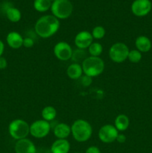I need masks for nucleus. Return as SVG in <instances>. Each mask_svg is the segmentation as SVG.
Returning a JSON list of instances; mask_svg holds the SVG:
<instances>
[{
    "instance_id": "20",
    "label": "nucleus",
    "mask_w": 152,
    "mask_h": 153,
    "mask_svg": "<svg viewBox=\"0 0 152 153\" xmlns=\"http://www.w3.org/2000/svg\"><path fill=\"white\" fill-rule=\"evenodd\" d=\"M41 115L43 120L48 121V122H50V121L55 120V117H57V111L53 106H46L42 110Z\"/></svg>"
},
{
    "instance_id": "12",
    "label": "nucleus",
    "mask_w": 152,
    "mask_h": 153,
    "mask_svg": "<svg viewBox=\"0 0 152 153\" xmlns=\"http://www.w3.org/2000/svg\"><path fill=\"white\" fill-rule=\"evenodd\" d=\"M16 153H36L37 149L34 143L28 138H24L16 141L14 146Z\"/></svg>"
},
{
    "instance_id": "17",
    "label": "nucleus",
    "mask_w": 152,
    "mask_h": 153,
    "mask_svg": "<svg viewBox=\"0 0 152 153\" xmlns=\"http://www.w3.org/2000/svg\"><path fill=\"white\" fill-rule=\"evenodd\" d=\"M83 69L82 66L80 64L74 63L72 64L68 67L66 70V74L69 79H73V80H77L79 79L83 75Z\"/></svg>"
},
{
    "instance_id": "3",
    "label": "nucleus",
    "mask_w": 152,
    "mask_h": 153,
    "mask_svg": "<svg viewBox=\"0 0 152 153\" xmlns=\"http://www.w3.org/2000/svg\"><path fill=\"white\" fill-rule=\"evenodd\" d=\"M82 69L84 75L91 78L101 75L104 70V62L100 57H87L82 62Z\"/></svg>"
},
{
    "instance_id": "23",
    "label": "nucleus",
    "mask_w": 152,
    "mask_h": 153,
    "mask_svg": "<svg viewBox=\"0 0 152 153\" xmlns=\"http://www.w3.org/2000/svg\"><path fill=\"white\" fill-rule=\"evenodd\" d=\"M87 58V55L85 51V49H77L72 52V59L75 63H82L86 58Z\"/></svg>"
},
{
    "instance_id": "7",
    "label": "nucleus",
    "mask_w": 152,
    "mask_h": 153,
    "mask_svg": "<svg viewBox=\"0 0 152 153\" xmlns=\"http://www.w3.org/2000/svg\"><path fill=\"white\" fill-rule=\"evenodd\" d=\"M50 123L44 120H36L30 125V134L37 139L46 137L50 132Z\"/></svg>"
},
{
    "instance_id": "30",
    "label": "nucleus",
    "mask_w": 152,
    "mask_h": 153,
    "mask_svg": "<svg viewBox=\"0 0 152 153\" xmlns=\"http://www.w3.org/2000/svg\"><path fill=\"white\" fill-rule=\"evenodd\" d=\"M116 141L119 143H124L126 141V136L123 134H118L117 137H116Z\"/></svg>"
},
{
    "instance_id": "11",
    "label": "nucleus",
    "mask_w": 152,
    "mask_h": 153,
    "mask_svg": "<svg viewBox=\"0 0 152 153\" xmlns=\"http://www.w3.org/2000/svg\"><path fill=\"white\" fill-rule=\"evenodd\" d=\"M92 42H93V37L92 34L87 31H80L76 34L75 37V44L77 49H88Z\"/></svg>"
},
{
    "instance_id": "16",
    "label": "nucleus",
    "mask_w": 152,
    "mask_h": 153,
    "mask_svg": "<svg viewBox=\"0 0 152 153\" xmlns=\"http://www.w3.org/2000/svg\"><path fill=\"white\" fill-rule=\"evenodd\" d=\"M71 133V127L64 123H58L54 128V134L58 139H66Z\"/></svg>"
},
{
    "instance_id": "22",
    "label": "nucleus",
    "mask_w": 152,
    "mask_h": 153,
    "mask_svg": "<svg viewBox=\"0 0 152 153\" xmlns=\"http://www.w3.org/2000/svg\"><path fill=\"white\" fill-rule=\"evenodd\" d=\"M88 52L90 56L99 57L103 52L102 45L98 42H92L88 48Z\"/></svg>"
},
{
    "instance_id": "27",
    "label": "nucleus",
    "mask_w": 152,
    "mask_h": 153,
    "mask_svg": "<svg viewBox=\"0 0 152 153\" xmlns=\"http://www.w3.org/2000/svg\"><path fill=\"white\" fill-rule=\"evenodd\" d=\"M34 45V41L32 38L29 37H25L23 40V45L22 46L25 48H27V49H29V48L33 47V46Z\"/></svg>"
},
{
    "instance_id": "9",
    "label": "nucleus",
    "mask_w": 152,
    "mask_h": 153,
    "mask_svg": "<svg viewBox=\"0 0 152 153\" xmlns=\"http://www.w3.org/2000/svg\"><path fill=\"white\" fill-rule=\"evenodd\" d=\"M54 54L60 61H66L71 59L72 55V49L68 43L65 41H60L54 46Z\"/></svg>"
},
{
    "instance_id": "14",
    "label": "nucleus",
    "mask_w": 152,
    "mask_h": 153,
    "mask_svg": "<svg viewBox=\"0 0 152 153\" xmlns=\"http://www.w3.org/2000/svg\"><path fill=\"white\" fill-rule=\"evenodd\" d=\"M70 143L66 139H57L51 146L52 153H69Z\"/></svg>"
},
{
    "instance_id": "25",
    "label": "nucleus",
    "mask_w": 152,
    "mask_h": 153,
    "mask_svg": "<svg viewBox=\"0 0 152 153\" xmlns=\"http://www.w3.org/2000/svg\"><path fill=\"white\" fill-rule=\"evenodd\" d=\"M91 34H92L93 39L101 40V39H102L105 36L106 30L101 25H98V26H95V28H93Z\"/></svg>"
},
{
    "instance_id": "2",
    "label": "nucleus",
    "mask_w": 152,
    "mask_h": 153,
    "mask_svg": "<svg viewBox=\"0 0 152 153\" xmlns=\"http://www.w3.org/2000/svg\"><path fill=\"white\" fill-rule=\"evenodd\" d=\"M71 134L76 141L86 142L91 137L92 128L88 121L83 119L76 120L71 126Z\"/></svg>"
},
{
    "instance_id": "24",
    "label": "nucleus",
    "mask_w": 152,
    "mask_h": 153,
    "mask_svg": "<svg viewBox=\"0 0 152 153\" xmlns=\"http://www.w3.org/2000/svg\"><path fill=\"white\" fill-rule=\"evenodd\" d=\"M142 53L137 49L130 50L128 56V59L129 60V61H131V63H134V64H137V63L139 62L142 60Z\"/></svg>"
},
{
    "instance_id": "28",
    "label": "nucleus",
    "mask_w": 152,
    "mask_h": 153,
    "mask_svg": "<svg viewBox=\"0 0 152 153\" xmlns=\"http://www.w3.org/2000/svg\"><path fill=\"white\" fill-rule=\"evenodd\" d=\"M85 153H101V150L98 146H91L86 149Z\"/></svg>"
},
{
    "instance_id": "10",
    "label": "nucleus",
    "mask_w": 152,
    "mask_h": 153,
    "mask_svg": "<svg viewBox=\"0 0 152 153\" xmlns=\"http://www.w3.org/2000/svg\"><path fill=\"white\" fill-rule=\"evenodd\" d=\"M152 4L150 0H134L131 4L133 14L138 17L146 16L151 12Z\"/></svg>"
},
{
    "instance_id": "21",
    "label": "nucleus",
    "mask_w": 152,
    "mask_h": 153,
    "mask_svg": "<svg viewBox=\"0 0 152 153\" xmlns=\"http://www.w3.org/2000/svg\"><path fill=\"white\" fill-rule=\"evenodd\" d=\"M52 4L51 0H34V7L37 11L43 13L51 9Z\"/></svg>"
},
{
    "instance_id": "8",
    "label": "nucleus",
    "mask_w": 152,
    "mask_h": 153,
    "mask_svg": "<svg viewBox=\"0 0 152 153\" xmlns=\"http://www.w3.org/2000/svg\"><path fill=\"white\" fill-rule=\"evenodd\" d=\"M119 131L114 126L106 124L101 126L98 131V138L104 143H111L116 140Z\"/></svg>"
},
{
    "instance_id": "18",
    "label": "nucleus",
    "mask_w": 152,
    "mask_h": 153,
    "mask_svg": "<svg viewBox=\"0 0 152 153\" xmlns=\"http://www.w3.org/2000/svg\"><path fill=\"white\" fill-rule=\"evenodd\" d=\"M130 126V119L127 115L119 114L116 117L114 126L119 131H124L128 128Z\"/></svg>"
},
{
    "instance_id": "4",
    "label": "nucleus",
    "mask_w": 152,
    "mask_h": 153,
    "mask_svg": "<svg viewBox=\"0 0 152 153\" xmlns=\"http://www.w3.org/2000/svg\"><path fill=\"white\" fill-rule=\"evenodd\" d=\"M8 132L12 138L19 140L27 138L30 134V125L22 119H15L8 126Z\"/></svg>"
},
{
    "instance_id": "6",
    "label": "nucleus",
    "mask_w": 152,
    "mask_h": 153,
    "mask_svg": "<svg viewBox=\"0 0 152 153\" xmlns=\"http://www.w3.org/2000/svg\"><path fill=\"white\" fill-rule=\"evenodd\" d=\"M130 49L125 43L118 42L112 45L109 49V57L115 63H122L128 59Z\"/></svg>"
},
{
    "instance_id": "13",
    "label": "nucleus",
    "mask_w": 152,
    "mask_h": 153,
    "mask_svg": "<svg viewBox=\"0 0 152 153\" xmlns=\"http://www.w3.org/2000/svg\"><path fill=\"white\" fill-rule=\"evenodd\" d=\"M23 40L22 36L16 31H10L6 37L7 45L13 49H18L22 47L23 45Z\"/></svg>"
},
{
    "instance_id": "1",
    "label": "nucleus",
    "mask_w": 152,
    "mask_h": 153,
    "mask_svg": "<svg viewBox=\"0 0 152 153\" xmlns=\"http://www.w3.org/2000/svg\"><path fill=\"white\" fill-rule=\"evenodd\" d=\"M60 28V21L53 15H45L37 19L34 25L35 32L42 38H49Z\"/></svg>"
},
{
    "instance_id": "31",
    "label": "nucleus",
    "mask_w": 152,
    "mask_h": 153,
    "mask_svg": "<svg viewBox=\"0 0 152 153\" xmlns=\"http://www.w3.org/2000/svg\"><path fill=\"white\" fill-rule=\"evenodd\" d=\"M4 51V44L2 40H0V57L2 56Z\"/></svg>"
},
{
    "instance_id": "29",
    "label": "nucleus",
    "mask_w": 152,
    "mask_h": 153,
    "mask_svg": "<svg viewBox=\"0 0 152 153\" xmlns=\"http://www.w3.org/2000/svg\"><path fill=\"white\" fill-rule=\"evenodd\" d=\"M7 67V61L4 57H0V70H4Z\"/></svg>"
},
{
    "instance_id": "33",
    "label": "nucleus",
    "mask_w": 152,
    "mask_h": 153,
    "mask_svg": "<svg viewBox=\"0 0 152 153\" xmlns=\"http://www.w3.org/2000/svg\"><path fill=\"white\" fill-rule=\"evenodd\" d=\"M75 153H80V152H75Z\"/></svg>"
},
{
    "instance_id": "19",
    "label": "nucleus",
    "mask_w": 152,
    "mask_h": 153,
    "mask_svg": "<svg viewBox=\"0 0 152 153\" xmlns=\"http://www.w3.org/2000/svg\"><path fill=\"white\" fill-rule=\"evenodd\" d=\"M5 15L7 19L12 22H18L22 18L20 10L13 6H9L6 8Z\"/></svg>"
},
{
    "instance_id": "32",
    "label": "nucleus",
    "mask_w": 152,
    "mask_h": 153,
    "mask_svg": "<svg viewBox=\"0 0 152 153\" xmlns=\"http://www.w3.org/2000/svg\"><path fill=\"white\" fill-rule=\"evenodd\" d=\"M51 1H52V2H53V1H56V0H51Z\"/></svg>"
},
{
    "instance_id": "15",
    "label": "nucleus",
    "mask_w": 152,
    "mask_h": 153,
    "mask_svg": "<svg viewBox=\"0 0 152 153\" xmlns=\"http://www.w3.org/2000/svg\"><path fill=\"white\" fill-rule=\"evenodd\" d=\"M135 46L137 49L141 53L148 52L152 47V43L150 39L145 35H140L135 40Z\"/></svg>"
},
{
    "instance_id": "5",
    "label": "nucleus",
    "mask_w": 152,
    "mask_h": 153,
    "mask_svg": "<svg viewBox=\"0 0 152 153\" xmlns=\"http://www.w3.org/2000/svg\"><path fill=\"white\" fill-rule=\"evenodd\" d=\"M50 10L57 19H66L72 13L73 5L69 0H56L52 2Z\"/></svg>"
},
{
    "instance_id": "26",
    "label": "nucleus",
    "mask_w": 152,
    "mask_h": 153,
    "mask_svg": "<svg viewBox=\"0 0 152 153\" xmlns=\"http://www.w3.org/2000/svg\"><path fill=\"white\" fill-rule=\"evenodd\" d=\"M79 79H80L81 84L83 85V86H84V87L89 86V85H90L92 82V78L86 76V75H84V76H82Z\"/></svg>"
}]
</instances>
